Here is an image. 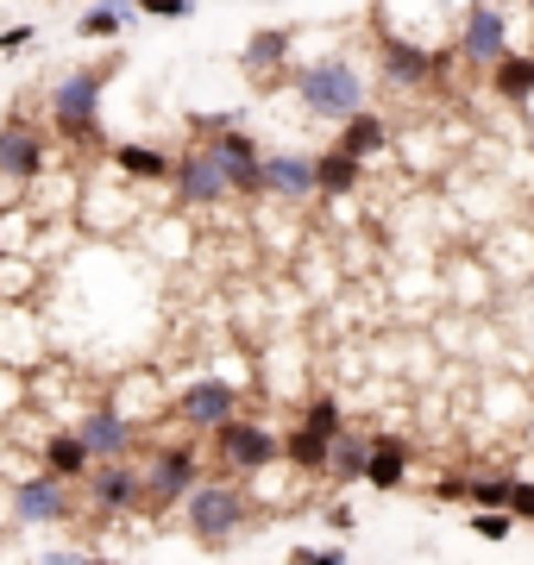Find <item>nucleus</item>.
<instances>
[{
  "label": "nucleus",
  "instance_id": "obj_1",
  "mask_svg": "<svg viewBox=\"0 0 534 565\" xmlns=\"http://www.w3.org/2000/svg\"><path fill=\"white\" fill-rule=\"evenodd\" d=\"M114 82V57L107 63H83L51 88V126L70 145H102V88Z\"/></svg>",
  "mask_w": 534,
  "mask_h": 565
},
{
  "label": "nucleus",
  "instance_id": "obj_2",
  "mask_svg": "<svg viewBox=\"0 0 534 565\" xmlns=\"http://www.w3.org/2000/svg\"><path fill=\"white\" fill-rule=\"evenodd\" d=\"M252 522V503H246V490L239 484H195L183 497V527L189 534H195V546H207V553H221L226 541H233V534H239V527Z\"/></svg>",
  "mask_w": 534,
  "mask_h": 565
},
{
  "label": "nucleus",
  "instance_id": "obj_3",
  "mask_svg": "<svg viewBox=\"0 0 534 565\" xmlns=\"http://www.w3.org/2000/svg\"><path fill=\"white\" fill-rule=\"evenodd\" d=\"M139 484H145V515H164L202 484V452L195 446H151V459L139 465Z\"/></svg>",
  "mask_w": 534,
  "mask_h": 565
},
{
  "label": "nucleus",
  "instance_id": "obj_4",
  "mask_svg": "<svg viewBox=\"0 0 534 565\" xmlns=\"http://www.w3.org/2000/svg\"><path fill=\"white\" fill-rule=\"evenodd\" d=\"M296 95L309 114L321 120H352V114H365V82L352 76V63L328 57V63H309L302 76H296Z\"/></svg>",
  "mask_w": 534,
  "mask_h": 565
},
{
  "label": "nucleus",
  "instance_id": "obj_5",
  "mask_svg": "<svg viewBox=\"0 0 534 565\" xmlns=\"http://www.w3.org/2000/svg\"><path fill=\"white\" fill-rule=\"evenodd\" d=\"M214 465L233 471V478H258V471L277 465V434L252 415H233V422L214 427Z\"/></svg>",
  "mask_w": 534,
  "mask_h": 565
},
{
  "label": "nucleus",
  "instance_id": "obj_6",
  "mask_svg": "<svg viewBox=\"0 0 534 565\" xmlns=\"http://www.w3.org/2000/svg\"><path fill=\"white\" fill-rule=\"evenodd\" d=\"M7 509H13V527H63L76 522V484H63L51 471H25Z\"/></svg>",
  "mask_w": 534,
  "mask_h": 565
},
{
  "label": "nucleus",
  "instance_id": "obj_7",
  "mask_svg": "<svg viewBox=\"0 0 534 565\" xmlns=\"http://www.w3.org/2000/svg\"><path fill=\"white\" fill-rule=\"evenodd\" d=\"M70 434L83 440V452L95 465H120L139 452V422H126L114 403H95V408H76V422H70Z\"/></svg>",
  "mask_w": 534,
  "mask_h": 565
},
{
  "label": "nucleus",
  "instance_id": "obj_8",
  "mask_svg": "<svg viewBox=\"0 0 534 565\" xmlns=\"http://www.w3.org/2000/svg\"><path fill=\"white\" fill-rule=\"evenodd\" d=\"M170 415H177L189 434H214L221 422H233V415H239V390L226 384V377H195V384L177 390Z\"/></svg>",
  "mask_w": 534,
  "mask_h": 565
},
{
  "label": "nucleus",
  "instance_id": "obj_9",
  "mask_svg": "<svg viewBox=\"0 0 534 565\" xmlns=\"http://www.w3.org/2000/svg\"><path fill=\"white\" fill-rule=\"evenodd\" d=\"M88 503H95V515H107V522H126V515H145V484H139V465L120 459V465H95L83 478Z\"/></svg>",
  "mask_w": 534,
  "mask_h": 565
},
{
  "label": "nucleus",
  "instance_id": "obj_10",
  "mask_svg": "<svg viewBox=\"0 0 534 565\" xmlns=\"http://www.w3.org/2000/svg\"><path fill=\"white\" fill-rule=\"evenodd\" d=\"M207 151H214V163H221L226 189H239V195H265V151H258V139H252V132L226 126V132H214V139H207Z\"/></svg>",
  "mask_w": 534,
  "mask_h": 565
},
{
  "label": "nucleus",
  "instance_id": "obj_11",
  "mask_svg": "<svg viewBox=\"0 0 534 565\" xmlns=\"http://www.w3.org/2000/svg\"><path fill=\"white\" fill-rule=\"evenodd\" d=\"M170 182H177V202H189V207H214V202L233 195L207 145H195V151H183V158L170 163Z\"/></svg>",
  "mask_w": 534,
  "mask_h": 565
},
{
  "label": "nucleus",
  "instance_id": "obj_12",
  "mask_svg": "<svg viewBox=\"0 0 534 565\" xmlns=\"http://www.w3.org/2000/svg\"><path fill=\"white\" fill-rule=\"evenodd\" d=\"M44 163H51V145H44L39 126L0 120V177L7 182H39Z\"/></svg>",
  "mask_w": 534,
  "mask_h": 565
},
{
  "label": "nucleus",
  "instance_id": "obj_13",
  "mask_svg": "<svg viewBox=\"0 0 534 565\" xmlns=\"http://www.w3.org/2000/svg\"><path fill=\"white\" fill-rule=\"evenodd\" d=\"M39 471H51L63 484H83L88 471H95V459L83 452V440H76L70 427H57V434H44V446H39Z\"/></svg>",
  "mask_w": 534,
  "mask_h": 565
},
{
  "label": "nucleus",
  "instance_id": "obj_14",
  "mask_svg": "<svg viewBox=\"0 0 534 565\" xmlns=\"http://www.w3.org/2000/svg\"><path fill=\"white\" fill-rule=\"evenodd\" d=\"M265 189H277V195H289V202L314 195V158H296V151L265 158Z\"/></svg>",
  "mask_w": 534,
  "mask_h": 565
},
{
  "label": "nucleus",
  "instance_id": "obj_15",
  "mask_svg": "<svg viewBox=\"0 0 534 565\" xmlns=\"http://www.w3.org/2000/svg\"><path fill=\"white\" fill-rule=\"evenodd\" d=\"M403 478H409V446H403V440H371L365 484L371 490H403Z\"/></svg>",
  "mask_w": 534,
  "mask_h": 565
},
{
  "label": "nucleus",
  "instance_id": "obj_16",
  "mask_svg": "<svg viewBox=\"0 0 534 565\" xmlns=\"http://www.w3.org/2000/svg\"><path fill=\"white\" fill-rule=\"evenodd\" d=\"M170 151H158V145H114V170H120L126 182H170Z\"/></svg>",
  "mask_w": 534,
  "mask_h": 565
},
{
  "label": "nucleus",
  "instance_id": "obj_17",
  "mask_svg": "<svg viewBox=\"0 0 534 565\" xmlns=\"http://www.w3.org/2000/svg\"><path fill=\"white\" fill-rule=\"evenodd\" d=\"M466 57L472 63L503 57V13H496V7H472V13H466Z\"/></svg>",
  "mask_w": 534,
  "mask_h": 565
},
{
  "label": "nucleus",
  "instance_id": "obj_18",
  "mask_svg": "<svg viewBox=\"0 0 534 565\" xmlns=\"http://www.w3.org/2000/svg\"><path fill=\"white\" fill-rule=\"evenodd\" d=\"M132 20H139V0H95L76 20V39H120Z\"/></svg>",
  "mask_w": 534,
  "mask_h": 565
},
{
  "label": "nucleus",
  "instance_id": "obj_19",
  "mask_svg": "<svg viewBox=\"0 0 534 565\" xmlns=\"http://www.w3.org/2000/svg\"><path fill=\"white\" fill-rule=\"evenodd\" d=\"M384 139H391V132H384V120H377V114H352V120H340V145H333V151H346V158H377V151H384Z\"/></svg>",
  "mask_w": 534,
  "mask_h": 565
},
{
  "label": "nucleus",
  "instance_id": "obj_20",
  "mask_svg": "<svg viewBox=\"0 0 534 565\" xmlns=\"http://www.w3.org/2000/svg\"><path fill=\"white\" fill-rule=\"evenodd\" d=\"M328 446L333 440H321V434H309V427L296 422L284 440H277V459H289L296 471H328Z\"/></svg>",
  "mask_w": 534,
  "mask_h": 565
},
{
  "label": "nucleus",
  "instance_id": "obj_21",
  "mask_svg": "<svg viewBox=\"0 0 534 565\" xmlns=\"http://www.w3.org/2000/svg\"><path fill=\"white\" fill-rule=\"evenodd\" d=\"M284 63H289V32L284 25H265V32L246 39V70L252 76H270V70H284Z\"/></svg>",
  "mask_w": 534,
  "mask_h": 565
},
{
  "label": "nucleus",
  "instance_id": "obj_22",
  "mask_svg": "<svg viewBox=\"0 0 534 565\" xmlns=\"http://www.w3.org/2000/svg\"><path fill=\"white\" fill-rule=\"evenodd\" d=\"M384 70H391L396 82H428L434 57L421 51V44H409V39H384Z\"/></svg>",
  "mask_w": 534,
  "mask_h": 565
},
{
  "label": "nucleus",
  "instance_id": "obj_23",
  "mask_svg": "<svg viewBox=\"0 0 534 565\" xmlns=\"http://www.w3.org/2000/svg\"><path fill=\"white\" fill-rule=\"evenodd\" d=\"M352 189H359V158H346V151L314 158V195H352Z\"/></svg>",
  "mask_w": 534,
  "mask_h": 565
},
{
  "label": "nucleus",
  "instance_id": "obj_24",
  "mask_svg": "<svg viewBox=\"0 0 534 565\" xmlns=\"http://www.w3.org/2000/svg\"><path fill=\"white\" fill-rule=\"evenodd\" d=\"M496 95L528 102V95H534V57H522V51H503V57H496Z\"/></svg>",
  "mask_w": 534,
  "mask_h": 565
},
{
  "label": "nucleus",
  "instance_id": "obj_25",
  "mask_svg": "<svg viewBox=\"0 0 534 565\" xmlns=\"http://www.w3.org/2000/svg\"><path fill=\"white\" fill-rule=\"evenodd\" d=\"M365 452H371V440L340 434V440L328 446V471H333V478H365Z\"/></svg>",
  "mask_w": 534,
  "mask_h": 565
},
{
  "label": "nucleus",
  "instance_id": "obj_26",
  "mask_svg": "<svg viewBox=\"0 0 534 565\" xmlns=\"http://www.w3.org/2000/svg\"><path fill=\"white\" fill-rule=\"evenodd\" d=\"M302 427H309V434H321V440H340V434H346V415H340V403H333V396H314V403L302 408Z\"/></svg>",
  "mask_w": 534,
  "mask_h": 565
},
{
  "label": "nucleus",
  "instance_id": "obj_27",
  "mask_svg": "<svg viewBox=\"0 0 534 565\" xmlns=\"http://www.w3.org/2000/svg\"><path fill=\"white\" fill-rule=\"evenodd\" d=\"M510 484H515V478H472L466 497H472L478 509H503V503H510Z\"/></svg>",
  "mask_w": 534,
  "mask_h": 565
},
{
  "label": "nucleus",
  "instance_id": "obj_28",
  "mask_svg": "<svg viewBox=\"0 0 534 565\" xmlns=\"http://www.w3.org/2000/svg\"><path fill=\"white\" fill-rule=\"evenodd\" d=\"M472 534H478V541H510L515 515H510V509H484V515H472Z\"/></svg>",
  "mask_w": 534,
  "mask_h": 565
},
{
  "label": "nucleus",
  "instance_id": "obj_29",
  "mask_svg": "<svg viewBox=\"0 0 534 565\" xmlns=\"http://www.w3.org/2000/svg\"><path fill=\"white\" fill-rule=\"evenodd\" d=\"M289 565H346V553H340V546H296Z\"/></svg>",
  "mask_w": 534,
  "mask_h": 565
},
{
  "label": "nucleus",
  "instance_id": "obj_30",
  "mask_svg": "<svg viewBox=\"0 0 534 565\" xmlns=\"http://www.w3.org/2000/svg\"><path fill=\"white\" fill-rule=\"evenodd\" d=\"M13 403H25V377L0 364V415H13Z\"/></svg>",
  "mask_w": 534,
  "mask_h": 565
},
{
  "label": "nucleus",
  "instance_id": "obj_31",
  "mask_svg": "<svg viewBox=\"0 0 534 565\" xmlns=\"http://www.w3.org/2000/svg\"><path fill=\"white\" fill-rule=\"evenodd\" d=\"M139 13H151V20H189L195 7L189 0H139Z\"/></svg>",
  "mask_w": 534,
  "mask_h": 565
},
{
  "label": "nucleus",
  "instance_id": "obj_32",
  "mask_svg": "<svg viewBox=\"0 0 534 565\" xmlns=\"http://www.w3.org/2000/svg\"><path fill=\"white\" fill-rule=\"evenodd\" d=\"M32 39H39V25H7V32H0V57H20Z\"/></svg>",
  "mask_w": 534,
  "mask_h": 565
},
{
  "label": "nucleus",
  "instance_id": "obj_33",
  "mask_svg": "<svg viewBox=\"0 0 534 565\" xmlns=\"http://www.w3.org/2000/svg\"><path fill=\"white\" fill-rule=\"evenodd\" d=\"M515 522H534V484H510V503H503Z\"/></svg>",
  "mask_w": 534,
  "mask_h": 565
},
{
  "label": "nucleus",
  "instance_id": "obj_34",
  "mask_svg": "<svg viewBox=\"0 0 534 565\" xmlns=\"http://www.w3.org/2000/svg\"><path fill=\"white\" fill-rule=\"evenodd\" d=\"M328 527H333V534H352V509L333 503V509H328Z\"/></svg>",
  "mask_w": 534,
  "mask_h": 565
},
{
  "label": "nucleus",
  "instance_id": "obj_35",
  "mask_svg": "<svg viewBox=\"0 0 534 565\" xmlns=\"http://www.w3.org/2000/svg\"><path fill=\"white\" fill-rule=\"evenodd\" d=\"M434 497H447V503H452V497H466V478H440V484H434Z\"/></svg>",
  "mask_w": 534,
  "mask_h": 565
},
{
  "label": "nucleus",
  "instance_id": "obj_36",
  "mask_svg": "<svg viewBox=\"0 0 534 565\" xmlns=\"http://www.w3.org/2000/svg\"><path fill=\"white\" fill-rule=\"evenodd\" d=\"M0 258H7V245H0Z\"/></svg>",
  "mask_w": 534,
  "mask_h": 565
},
{
  "label": "nucleus",
  "instance_id": "obj_37",
  "mask_svg": "<svg viewBox=\"0 0 534 565\" xmlns=\"http://www.w3.org/2000/svg\"><path fill=\"white\" fill-rule=\"evenodd\" d=\"M32 565H44V559H32Z\"/></svg>",
  "mask_w": 534,
  "mask_h": 565
}]
</instances>
